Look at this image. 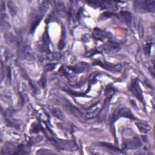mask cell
I'll return each instance as SVG.
<instances>
[{"mask_svg":"<svg viewBox=\"0 0 155 155\" xmlns=\"http://www.w3.org/2000/svg\"><path fill=\"white\" fill-rule=\"evenodd\" d=\"M88 67V64L86 62H79L74 66L70 68L76 73H81L85 71Z\"/></svg>","mask_w":155,"mask_h":155,"instance_id":"obj_11","label":"cell"},{"mask_svg":"<svg viewBox=\"0 0 155 155\" xmlns=\"http://www.w3.org/2000/svg\"><path fill=\"white\" fill-rule=\"evenodd\" d=\"M36 154H53V153L51 152V150H50L40 149V150H38V151L36 152Z\"/></svg>","mask_w":155,"mask_h":155,"instance_id":"obj_20","label":"cell"},{"mask_svg":"<svg viewBox=\"0 0 155 155\" xmlns=\"http://www.w3.org/2000/svg\"><path fill=\"white\" fill-rule=\"evenodd\" d=\"M30 147L26 145H21L19 146L17 151V154H27L30 151Z\"/></svg>","mask_w":155,"mask_h":155,"instance_id":"obj_19","label":"cell"},{"mask_svg":"<svg viewBox=\"0 0 155 155\" xmlns=\"http://www.w3.org/2000/svg\"><path fill=\"white\" fill-rule=\"evenodd\" d=\"M119 117H124L129 118L130 119H135V117L133 113H131V111L128 108L125 107H122L120 108L117 111L116 115L113 117V119H114V120H116Z\"/></svg>","mask_w":155,"mask_h":155,"instance_id":"obj_8","label":"cell"},{"mask_svg":"<svg viewBox=\"0 0 155 155\" xmlns=\"http://www.w3.org/2000/svg\"><path fill=\"white\" fill-rule=\"evenodd\" d=\"M1 28L2 29L4 30H8L10 27V24L8 21V17L7 15L4 13L1 14Z\"/></svg>","mask_w":155,"mask_h":155,"instance_id":"obj_16","label":"cell"},{"mask_svg":"<svg viewBox=\"0 0 155 155\" xmlns=\"http://www.w3.org/2000/svg\"><path fill=\"white\" fill-rule=\"evenodd\" d=\"M48 109L50 111V112L56 118L59 119H62L64 118V114L59 108H57L52 105H48Z\"/></svg>","mask_w":155,"mask_h":155,"instance_id":"obj_12","label":"cell"},{"mask_svg":"<svg viewBox=\"0 0 155 155\" xmlns=\"http://www.w3.org/2000/svg\"><path fill=\"white\" fill-rule=\"evenodd\" d=\"M118 18L122 22L127 25H130L132 22L133 17L131 14L127 11H121L118 13Z\"/></svg>","mask_w":155,"mask_h":155,"instance_id":"obj_9","label":"cell"},{"mask_svg":"<svg viewBox=\"0 0 155 155\" xmlns=\"http://www.w3.org/2000/svg\"><path fill=\"white\" fill-rule=\"evenodd\" d=\"M94 65H97L102 68L113 72H119L122 70V65L120 64H113L105 61H97L96 62H94Z\"/></svg>","mask_w":155,"mask_h":155,"instance_id":"obj_5","label":"cell"},{"mask_svg":"<svg viewBox=\"0 0 155 155\" xmlns=\"http://www.w3.org/2000/svg\"><path fill=\"white\" fill-rule=\"evenodd\" d=\"M47 58H48V59H50L51 61H53V60L59 59V56L56 53H48V55H47Z\"/></svg>","mask_w":155,"mask_h":155,"instance_id":"obj_21","label":"cell"},{"mask_svg":"<svg viewBox=\"0 0 155 155\" xmlns=\"http://www.w3.org/2000/svg\"><path fill=\"white\" fill-rule=\"evenodd\" d=\"M125 145L127 148L131 150L137 149L142 145L141 140L137 136H133L129 139H127L125 140Z\"/></svg>","mask_w":155,"mask_h":155,"instance_id":"obj_6","label":"cell"},{"mask_svg":"<svg viewBox=\"0 0 155 155\" xmlns=\"http://www.w3.org/2000/svg\"><path fill=\"white\" fill-rule=\"evenodd\" d=\"M134 9L139 13L154 12L155 9L154 1H136L134 2Z\"/></svg>","mask_w":155,"mask_h":155,"instance_id":"obj_1","label":"cell"},{"mask_svg":"<svg viewBox=\"0 0 155 155\" xmlns=\"http://www.w3.org/2000/svg\"><path fill=\"white\" fill-rule=\"evenodd\" d=\"M111 16H112V13H109V12H105V13H104L101 14V16L104 17V19L108 18L110 17Z\"/></svg>","mask_w":155,"mask_h":155,"instance_id":"obj_23","label":"cell"},{"mask_svg":"<svg viewBox=\"0 0 155 155\" xmlns=\"http://www.w3.org/2000/svg\"><path fill=\"white\" fill-rule=\"evenodd\" d=\"M107 34L102 30L99 28H95L92 33V36L94 39L97 41H102L107 37Z\"/></svg>","mask_w":155,"mask_h":155,"instance_id":"obj_10","label":"cell"},{"mask_svg":"<svg viewBox=\"0 0 155 155\" xmlns=\"http://www.w3.org/2000/svg\"><path fill=\"white\" fill-rule=\"evenodd\" d=\"M102 51L107 54H114L120 50L119 45L113 41H108L101 47Z\"/></svg>","mask_w":155,"mask_h":155,"instance_id":"obj_4","label":"cell"},{"mask_svg":"<svg viewBox=\"0 0 155 155\" xmlns=\"http://www.w3.org/2000/svg\"><path fill=\"white\" fill-rule=\"evenodd\" d=\"M114 91L113 88L112 87H110V88H107V89L106 90L105 94H107V96L111 97L113 95V94L114 93Z\"/></svg>","mask_w":155,"mask_h":155,"instance_id":"obj_22","label":"cell"},{"mask_svg":"<svg viewBox=\"0 0 155 155\" xmlns=\"http://www.w3.org/2000/svg\"><path fill=\"white\" fill-rule=\"evenodd\" d=\"M56 9L59 14V15L61 17H64L66 15V8L65 5L62 1H56Z\"/></svg>","mask_w":155,"mask_h":155,"instance_id":"obj_13","label":"cell"},{"mask_svg":"<svg viewBox=\"0 0 155 155\" xmlns=\"http://www.w3.org/2000/svg\"><path fill=\"white\" fill-rule=\"evenodd\" d=\"M130 88L131 93L135 97H136L140 101H143L142 93L137 79H134L131 82Z\"/></svg>","mask_w":155,"mask_h":155,"instance_id":"obj_7","label":"cell"},{"mask_svg":"<svg viewBox=\"0 0 155 155\" xmlns=\"http://www.w3.org/2000/svg\"><path fill=\"white\" fill-rule=\"evenodd\" d=\"M66 107L67 108V109L68 110L70 113H71L74 116L78 117H80L82 116V114L81 112V111L78 108H77L75 106L72 105L71 104L67 103V104L66 105Z\"/></svg>","mask_w":155,"mask_h":155,"instance_id":"obj_14","label":"cell"},{"mask_svg":"<svg viewBox=\"0 0 155 155\" xmlns=\"http://www.w3.org/2000/svg\"><path fill=\"white\" fill-rule=\"evenodd\" d=\"M136 124L138 129L142 133H146L148 132L151 130V127L148 124H147L139 122H136Z\"/></svg>","mask_w":155,"mask_h":155,"instance_id":"obj_18","label":"cell"},{"mask_svg":"<svg viewBox=\"0 0 155 155\" xmlns=\"http://www.w3.org/2000/svg\"><path fill=\"white\" fill-rule=\"evenodd\" d=\"M150 43H148L146 46H145V51L147 54H150V50H151V44Z\"/></svg>","mask_w":155,"mask_h":155,"instance_id":"obj_24","label":"cell"},{"mask_svg":"<svg viewBox=\"0 0 155 155\" xmlns=\"http://www.w3.org/2000/svg\"><path fill=\"white\" fill-rule=\"evenodd\" d=\"M15 150H16L15 146L13 145L11 143H8L5 145L4 146L2 150V153L4 154H13V153H15Z\"/></svg>","mask_w":155,"mask_h":155,"instance_id":"obj_15","label":"cell"},{"mask_svg":"<svg viewBox=\"0 0 155 155\" xmlns=\"http://www.w3.org/2000/svg\"><path fill=\"white\" fill-rule=\"evenodd\" d=\"M50 141L52 144H53V145L61 150L67 151H74L77 148L74 143L70 140L51 138L50 139Z\"/></svg>","mask_w":155,"mask_h":155,"instance_id":"obj_2","label":"cell"},{"mask_svg":"<svg viewBox=\"0 0 155 155\" xmlns=\"http://www.w3.org/2000/svg\"><path fill=\"white\" fill-rule=\"evenodd\" d=\"M18 56L21 59L28 61L33 60L35 54L31 48L24 43H20L18 46Z\"/></svg>","mask_w":155,"mask_h":155,"instance_id":"obj_3","label":"cell"},{"mask_svg":"<svg viewBox=\"0 0 155 155\" xmlns=\"http://www.w3.org/2000/svg\"><path fill=\"white\" fill-rule=\"evenodd\" d=\"M99 112V108L96 106H93V107L90 108L87 112V117L88 118H92L95 117Z\"/></svg>","mask_w":155,"mask_h":155,"instance_id":"obj_17","label":"cell"},{"mask_svg":"<svg viewBox=\"0 0 155 155\" xmlns=\"http://www.w3.org/2000/svg\"><path fill=\"white\" fill-rule=\"evenodd\" d=\"M55 64H48L45 67V69L47 70H51L55 67Z\"/></svg>","mask_w":155,"mask_h":155,"instance_id":"obj_25","label":"cell"}]
</instances>
